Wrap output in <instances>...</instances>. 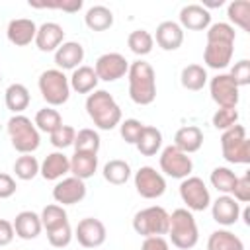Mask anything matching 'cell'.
<instances>
[{
	"label": "cell",
	"instance_id": "obj_1",
	"mask_svg": "<svg viewBox=\"0 0 250 250\" xmlns=\"http://www.w3.org/2000/svg\"><path fill=\"white\" fill-rule=\"evenodd\" d=\"M86 113L102 131H111L121 123V107L107 90H94L88 94Z\"/></svg>",
	"mask_w": 250,
	"mask_h": 250
},
{
	"label": "cell",
	"instance_id": "obj_2",
	"mask_svg": "<svg viewBox=\"0 0 250 250\" xmlns=\"http://www.w3.org/2000/svg\"><path fill=\"white\" fill-rule=\"evenodd\" d=\"M127 76H129V98L137 105H150L156 98L154 68L146 61L137 59L129 64Z\"/></svg>",
	"mask_w": 250,
	"mask_h": 250
},
{
	"label": "cell",
	"instance_id": "obj_3",
	"mask_svg": "<svg viewBox=\"0 0 250 250\" xmlns=\"http://www.w3.org/2000/svg\"><path fill=\"white\" fill-rule=\"evenodd\" d=\"M168 234H170L172 244L176 248H180V250H189V248H193L197 244L199 230H197L195 217L191 215L189 209L180 207V209H174L170 213Z\"/></svg>",
	"mask_w": 250,
	"mask_h": 250
},
{
	"label": "cell",
	"instance_id": "obj_4",
	"mask_svg": "<svg viewBox=\"0 0 250 250\" xmlns=\"http://www.w3.org/2000/svg\"><path fill=\"white\" fill-rule=\"evenodd\" d=\"M8 135H10V141H12V146L21 152V154H31L33 150L39 148V143H41V137H39V131L37 127L31 123L29 117L25 115H12L8 119Z\"/></svg>",
	"mask_w": 250,
	"mask_h": 250
},
{
	"label": "cell",
	"instance_id": "obj_5",
	"mask_svg": "<svg viewBox=\"0 0 250 250\" xmlns=\"http://www.w3.org/2000/svg\"><path fill=\"white\" fill-rule=\"evenodd\" d=\"M168 225H170V213L160 205L145 207V209L137 211L133 217L135 232L145 236V238L168 234Z\"/></svg>",
	"mask_w": 250,
	"mask_h": 250
},
{
	"label": "cell",
	"instance_id": "obj_6",
	"mask_svg": "<svg viewBox=\"0 0 250 250\" xmlns=\"http://www.w3.org/2000/svg\"><path fill=\"white\" fill-rule=\"evenodd\" d=\"M223 158L230 164H250V141L246 139V129L242 125H232L221 135Z\"/></svg>",
	"mask_w": 250,
	"mask_h": 250
},
{
	"label": "cell",
	"instance_id": "obj_7",
	"mask_svg": "<svg viewBox=\"0 0 250 250\" xmlns=\"http://www.w3.org/2000/svg\"><path fill=\"white\" fill-rule=\"evenodd\" d=\"M37 84H39V92H41L43 100L49 104V107H57V105H62L68 102L70 84L62 70L49 68V70L41 72Z\"/></svg>",
	"mask_w": 250,
	"mask_h": 250
},
{
	"label": "cell",
	"instance_id": "obj_8",
	"mask_svg": "<svg viewBox=\"0 0 250 250\" xmlns=\"http://www.w3.org/2000/svg\"><path fill=\"white\" fill-rule=\"evenodd\" d=\"M180 197L189 211H205L211 205V193L205 182L197 176H188L180 184Z\"/></svg>",
	"mask_w": 250,
	"mask_h": 250
},
{
	"label": "cell",
	"instance_id": "obj_9",
	"mask_svg": "<svg viewBox=\"0 0 250 250\" xmlns=\"http://www.w3.org/2000/svg\"><path fill=\"white\" fill-rule=\"evenodd\" d=\"M160 170L166 176H170V178L184 180V178L191 176L193 162H191V158L186 152H182L180 148H176L174 145H170V146H166L160 152Z\"/></svg>",
	"mask_w": 250,
	"mask_h": 250
},
{
	"label": "cell",
	"instance_id": "obj_10",
	"mask_svg": "<svg viewBox=\"0 0 250 250\" xmlns=\"http://www.w3.org/2000/svg\"><path fill=\"white\" fill-rule=\"evenodd\" d=\"M135 188L137 193L145 199H156L166 191V180L152 166H141L135 172Z\"/></svg>",
	"mask_w": 250,
	"mask_h": 250
},
{
	"label": "cell",
	"instance_id": "obj_11",
	"mask_svg": "<svg viewBox=\"0 0 250 250\" xmlns=\"http://www.w3.org/2000/svg\"><path fill=\"white\" fill-rule=\"evenodd\" d=\"M209 92L211 100L219 107H236L240 100V88L234 84L230 74H217L209 82Z\"/></svg>",
	"mask_w": 250,
	"mask_h": 250
},
{
	"label": "cell",
	"instance_id": "obj_12",
	"mask_svg": "<svg viewBox=\"0 0 250 250\" xmlns=\"http://www.w3.org/2000/svg\"><path fill=\"white\" fill-rule=\"evenodd\" d=\"M94 70H96L98 80L115 82V80H119L127 74L129 61L121 53H104L102 57H98V61L94 64Z\"/></svg>",
	"mask_w": 250,
	"mask_h": 250
},
{
	"label": "cell",
	"instance_id": "obj_13",
	"mask_svg": "<svg viewBox=\"0 0 250 250\" xmlns=\"http://www.w3.org/2000/svg\"><path fill=\"white\" fill-rule=\"evenodd\" d=\"M105 225L100 219L94 217H86L82 221H78L74 236L80 242V246L84 248H100L105 242Z\"/></svg>",
	"mask_w": 250,
	"mask_h": 250
},
{
	"label": "cell",
	"instance_id": "obj_14",
	"mask_svg": "<svg viewBox=\"0 0 250 250\" xmlns=\"http://www.w3.org/2000/svg\"><path fill=\"white\" fill-rule=\"evenodd\" d=\"M86 197V184L84 180H78L74 176L62 178L55 188H53V199L59 205H76Z\"/></svg>",
	"mask_w": 250,
	"mask_h": 250
},
{
	"label": "cell",
	"instance_id": "obj_15",
	"mask_svg": "<svg viewBox=\"0 0 250 250\" xmlns=\"http://www.w3.org/2000/svg\"><path fill=\"white\" fill-rule=\"evenodd\" d=\"M209 207L213 221L223 227H230L240 219V203L232 195H219L215 201H211Z\"/></svg>",
	"mask_w": 250,
	"mask_h": 250
},
{
	"label": "cell",
	"instance_id": "obj_16",
	"mask_svg": "<svg viewBox=\"0 0 250 250\" xmlns=\"http://www.w3.org/2000/svg\"><path fill=\"white\" fill-rule=\"evenodd\" d=\"M232 53H234V43H227V41H209L205 45L203 51V62L209 68L215 70H223L229 66V62L232 61Z\"/></svg>",
	"mask_w": 250,
	"mask_h": 250
},
{
	"label": "cell",
	"instance_id": "obj_17",
	"mask_svg": "<svg viewBox=\"0 0 250 250\" xmlns=\"http://www.w3.org/2000/svg\"><path fill=\"white\" fill-rule=\"evenodd\" d=\"M62 39H64V29L62 25H59L57 21H45L37 27V33H35V45L39 51L43 53H51V51H57L61 45H62Z\"/></svg>",
	"mask_w": 250,
	"mask_h": 250
},
{
	"label": "cell",
	"instance_id": "obj_18",
	"mask_svg": "<svg viewBox=\"0 0 250 250\" xmlns=\"http://www.w3.org/2000/svg\"><path fill=\"white\" fill-rule=\"evenodd\" d=\"M211 25V14L201 4H188L180 10V27L191 31H203Z\"/></svg>",
	"mask_w": 250,
	"mask_h": 250
},
{
	"label": "cell",
	"instance_id": "obj_19",
	"mask_svg": "<svg viewBox=\"0 0 250 250\" xmlns=\"http://www.w3.org/2000/svg\"><path fill=\"white\" fill-rule=\"evenodd\" d=\"M68 172H70V158L66 154H62L61 150H55V152L47 154L43 158V162L39 164V174L49 182L61 180Z\"/></svg>",
	"mask_w": 250,
	"mask_h": 250
},
{
	"label": "cell",
	"instance_id": "obj_20",
	"mask_svg": "<svg viewBox=\"0 0 250 250\" xmlns=\"http://www.w3.org/2000/svg\"><path fill=\"white\" fill-rule=\"evenodd\" d=\"M35 33H37V25L33 20H27V18H18V20H12L8 23V29H6V35H8V41L16 47H25L29 45L31 41H35Z\"/></svg>",
	"mask_w": 250,
	"mask_h": 250
},
{
	"label": "cell",
	"instance_id": "obj_21",
	"mask_svg": "<svg viewBox=\"0 0 250 250\" xmlns=\"http://www.w3.org/2000/svg\"><path fill=\"white\" fill-rule=\"evenodd\" d=\"M84 61V47L78 41H62L55 51V64L59 70H74Z\"/></svg>",
	"mask_w": 250,
	"mask_h": 250
},
{
	"label": "cell",
	"instance_id": "obj_22",
	"mask_svg": "<svg viewBox=\"0 0 250 250\" xmlns=\"http://www.w3.org/2000/svg\"><path fill=\"white\" fill-rule=\"evenodd\" d=\"M156 41V45L164 51H176L182 47L184 43V29L180 27V23L176 21H162L156 27V35L152 37Z\"/></svg>",
	"mask_w": 250,
	"mask_h": 250
},
{
	"label": "cell",
	"instance_id": "obj_23",
	"mask_svg": "<svg viewBox=\"0 0 250 250\" xmlns=\"http://www.w3.org/2000/svg\"><path fill=\"white\" fill-rule=\"evenodd\" d=\"M12 225H14L16 236H20L23 240H33L43 230L41 217L37 213H33V211H21V213H18Z\"/></svg>",
	"mask_w": 250,
	"mask_h": 250
},
{
	"label": "cell",
	"instance_id": "obj_24",
	"mask_svg": "<svg viewBox=\"0 0 250 250\" xmlns=\"http://www.w3.org/2000/svg\"><path fill=\"white\" fill-rule=\"evenodd\" d=\"M201 145H203V131L197 125L180 127L176 131V135H174V146L180 148L186 154L197 152L201 148Z\"/></svg>",
	"mask_w": 250,
	"mask_h": 250
},
{
	"label": "cell",
	"instance_id": "obj_25",
	"mask_svg": "<svg viewBox=\"0 0 250 250\" xmlns=\"http://www.w3.org/2000/svg\"><path fill=\"white\" fill-rule=\"evenodd\" d=\"M68 84H70V90L78 92V94H90L96 90L98 86V76H96V70L92 66H86V64H80L78 68L72 70L70 78H68Z\"/></svg>",
	"mask_w": 250,
	"mask_h": 250
},
{
	"label": "cell",
	"instance_id": "obj_26",
	"mask_svg": "<svg viewBox=\"0 0 250 250\" xmlns=\"http://www.w3.org/2000/svg\"><path fill=\"white\" fill-rule=\"evenodd\" d=\"M98 170V154L74 152L70 158V174L78 180H88Z\"/></svg>",
	"mask_w": 250,
	"mask_h": 250
},
{
	"label": "cell",
	"instance_id": "obj_27",
	"mask_svg": "<svg viewBox=\"0 0 250 250\" xmlns=\"http://www.w3.org/2000/svg\"><path fill=\"white\" fill-rule=\"evenodd\" d=\"M4 100H6V107L14 113V115H20L23 109H27L29 102H31V96H29V90L23 86V84H10L6 88V94H4Z\"/></svg>",
	"mask_w": 250,
	"mask_h": 250
},
{
	"label": "cell",
	"instance_id": "obj_28",
	"mask_svg": "<svg viewBox=\"0 0 250 250\" xmlns=\"http://www.w3.org/2000/svg\"><path fill=\"white\" fill-rule=\"evenodd\" d=\"M207 250H244V242L230 230H213L207 238Z\"/></svg>",
	"mask_w": 250,
	"mask_h": 250
},
{
	"label": "cell",
	"instance_id": "obj_29",
	"mask_svg": "<svg viewBox=\"0 0 250 250\" xmlns=\"http://www.w3.org/2000/svg\"><path fill=\"white\" fill-rule=\"evenodd\" d=\"M135 146L143 156H154L162 146V133L152 125H145Z\"/></svg>",
	"mask_w": 250,
	"mask_h": 250
},
{
	"label": "cell",
	"instance_id": "obj_30",
	"mask_svg": "<svg viewBox=\"0 0 250 250\" xmlns=\"http://www.w3.org/2000/svg\"><path fill=\"white\" fill-rule=\"evenodd\" d=\"M84 21L92 31H105V29H109L113 25V12L107 6L98 4V6H92L86 12Z\"/></svg>",
	"mask_w": 250,
	"mask_h": 250
},
{
	"label": "cell",
	"instance_id": "obj_31",
	"mask_svg": "<svg viewBox=\"0 0 250 250\" xmlns=\"http://www.w3.org/2000/svg\"><path fill=\"white\" fill-rule=\"evenodd\" d=\"M180 82L186 90L191 92H199L203 90V86L207 84V70L201 64H188L182 68L180 72Z\"/></svg>",
	"mask_w": 250,
	"mask_h": 250
},
{
	"label": "cell",
	"instance_id": "obj_32",
	"mask_svg": "<svg viewBox=\"0 0 250 250\" xmlns=\"http://www.w3.org/2000/svg\"><path fill=\"white\" fill-rule=\"evenodd\" d=\"M102 174H104L105 182H109L113 186H123L131 178V166L121 158H113L104 166Z\"/></svg>",
	"mask_w": 250,
	"mask_h": 250
},
{
	"label": "cell",
	"instance_id": "obj_33",
	"mask_svg": "<svg viewBox=\"0 0 250 250\" xmlns=\"http://www.w3.org/2000/svg\"><path fill=\"white\" fill-rule=\"evenodd\" d=\"M229 21L238 25L242 31H250V2L248 0H232L227 6Z\"/></svg>",
	"mask_w": 250,
	"mask_h": 250
},
{
	"label": "cell",
	"instance_id": "obj_34",
	"mask_svg": "<svg viewBox=\"0 0 250 250\" xmlns=\"http://www.w3.org/2000/svg\"><path fill=\"white\" fill-rule=\"evenodd\" d=\"M236 174L230 170V168H227V166H217L213 172H211V186L217 189V191H221V195H230L232 193V188H234V184H236Z\"/></svg>",
	"mask_w": 250,
	"mask_h": 250
},
{
	"label": "cell",
	"instance_id": "obj_35",
	"mask_svg": "<svg viewBox=\"0 0 250 250\" xmlns=\"http://www.w3.org/2000/svg\"><path fill=\"white\" fill-rule=\"evenodd\" d=\"M100 145H102V139L100 135L94 131V129H80L74 137V152H90V154H98L100 150Z\"/></svg>",
	"mask_w": 250,
	"mask_h": 250
},
{
	"label": "cell",
	"instance_id": "obj_36",
	"mask_svg": "<svg viewBox=\"0 0 250 250\" xmlns=\"http://www.w3.org/2000/svg\"><path fill=\"white\" fill-rule=\"evenodd\" d=\"M127 45H129L131 53H135L137 57H145V55H148L152 51L154 39H152V35L146 29H135V31L129 33Z\"/></svg>",
	"mask_w": 250,
	"mask_h": 250
},
{
	"label": "cell",
	"instance_id": "obj_37",
	"mask_svg": "<svg viewBox=\"0 0 250 250\" xmlns=\"http://www.w3.org/2000/svg\"><path fill=\"white\" fill-rule=\"evenodd\" d=\"M33 125L37 127V131H43V133H53L55 129H59L62 125V117L57 109L53 107H43L35 113V119H33Z\"/></svg>",
	"mask_w": 250,
	"mask_h": 250
},
{
	"label": "cell",
	"instance_id": "obj_38",
	"mask_svg": "<svg viewBox=\"0 0 250 250\" xmlns=\"http://www.w3.org/2000/svg\"><path fill=\"white\" fill-rule=\"evenodd\" d=\"M39 217H41V225H43L45 230H51V229H55V227H61V225L68 223V215H66L64 207L59 205V203L45 205Z\"/></svg>",
	"mask_w": 250,
	"mask_h": 250
},
{
	"label": "cell",
	"instance_id": "obj_39",
	"mask_svg": "<svg viewBox=\"0 0 250 250\" xmlns=\"http://www.w3.org/2000/svg\"><path fill=\"white\" fill-rule=\"evenodd\" d=\"M14 174H16V178H20L23 182L33 180L39 174V162H37V158L31 156V154H21L14 162Z\"/></svg>",
	"mask_w": 250,
	"mask_h": 250
},
{
	"label": "cell",
	"instance_id": "obj_40",
	"mask_svg": "<svg viewBox=\"0 0 250 250\" xmlns=\"http://www.w3.org/2000/svg\"><path fill=\"white\" fill-rule=\"evenodd\" d=\"M236 39V31L230 23L227 21H217L211 23L207 27V43L209 41H227V43H234Z\"/></svg>",
	"mask_w": 250,
	"mask_h": 250
},
{
	"label": "cell",
	"instance_id": "obj_41",
	"mask_svg": "<svg viewBox=\"0 0 250 250\" xmlns=\"http://www.w3.org/2000/svg\"><path fill=\"white\" fill-rule=\"evenodd\" d=\"M211 123H213V127L219 129V131L230 129L232 125L238 123V111H236V107H219V109L213 113Z\"/></svg>",
	"mask_w": 250,
	"mask_h": 250
},
{
	"label": "cell",
	"instance_id": "obj_42",
	"mask_svg": "<svg viewBox=\"0 0 250 250\" xmlns=\"http://www.w3.org/2000/svg\"><path fill=\"white\" fill-rule=\"evenodd\" d=\"M47 240H49V244L55 246V248H64V246H68L70 240H72V229H70V225L64 223V225H61V227H55V229L47 230Z\"/></svg>",
	"mask_w": 250,
	"mask_h": 250
},
{
	"label": "cell",
	"instance_id": "obj_43",
	"mask_svg": "<svg viewBox=\"0 0 250 250\" xmlns=\"http://www.w3.org/2000/svg\"><path fill=\"white\" fill-rule=\"evenodd\" d=\"M51 145L55 146V148H66V146H70L72 143H74V137H76V131H74V127H70V125H61L59 129H55L51 135Z\"/></svg>",
	"mask_w": 250,
	"mask_h": 250
},
{
	"label": "cell",
	"instance_id": "obj_44",
	"mask_svg": "<svg viewBox=\"0 0 250 250\" xmlns=\"http://www.w3.org/2000/svg\"><path fill=\"white\" fill-rule=\"evenodd\" d=\"M143 123L139 121V119H125V121H121L119 123V133H121V137H123V141L125 143H129V145H135L137 141H139V137H141V133H143Z\"/></svg>",
	"mask_w": 250,
	"mask_h": 250
},
{
	"label": "cell",
	"instance_id": "obj_45",
	"mask_svg": "<svg viewBox=\"0 0 250 250\" xmlns=\"http://www.w3.org/2000/svg\"><path fill=\"white\" fill-rule=\"evenodd\" d=\"M230 78L234 80V84L240 88V86H248L250 84V61L248 59H242L238 62H234V66L230 68Z\"/></svg>",
	"mask_w": 250,
	"mask_h": 250
},
{
	"label": "cell",
	"instance_id": "obj_46",
	"mask_svg": "<svg viewBox=\"0 0 250 250\" xmlns=\"http://www.w3.org/2000/svg\"><path fill=\"white\" fill-rule=\"evenodd\" d=\"M238 203H248L250 201V174L246 172L244 176L236 178V184L232 188V193H230Z\"/></svg>",
	"mask_w": 250,
	"mask_h": 250
},
{
	"label": "cell",
	"instance_id": "obj_47",
	"mask_svg": "<svg viewBox=\"0 0 250 250\" xmlns=\"http://www.w3.org/2000/svg\"><path fill=\"white\" fill-rule=\"evenodd\" d=\"M29 6L33 8H57V10H64V12H78L82 8V0H70V2H45V4H37V2H29Z\"/></svg>",
	"mask_w": 250,
	"mask_h": 250
},
{
	"label": "cell",
	"instance_id": "obj_48",
	"mask_svg": "<svg viewBox=\"0 0 250 250\" xmlns=\"http://www.w3.org/2000/svg\"><path fill=\"white\" fill-rule=\"evenodd\" d=\"M18 186H16V180L10 176V174H4L0 172V199H8L16 193Z\"/></svg>",
	"mask_w": 250,
	"mask_h": 250
},
{
	"label": "cell",
	"instance_id": "obj_49",
	"mask_svg": "<svg viewBox=\"0 0 250 250\" xmlns=\"http://www.w3.org/2000/svg\"><path fill=\"white\" fill-rule=\"evenodd\" d=\"M141 250H170V244L164 236H148L143 240Z\"/></svg>",
	"mask_w": 250,
	"mask_h": 250
},
{
	"label": "cell",
	"instance_id": "obj_50",
	"mask_svg": "<svg viewBox=\"0 0 250 250\" xmlns=\"http://www.w3.org/2000/svg\"><path fill=\"white\" fill-rule=\"evenodd\" d=\"M16 232H14V225L6 219H0V246H8L14 240Z\"/></svg>",
	"mask_w": 250,
	"mask_h": 250
},
{
	"label": "cell",
	"instance_id": "obj_51",
	"mask_svg": "<svg viewBox=\"0 0 250 250\" xmlns=\"http://www.w3.org/2000/svg\"><path fill=\"white\" fill-rule=\"evenodd\" d=\"M242 219H244V225H250V209L248 207L242 211Z\"/></svg>",
	"mask_w": 250,
	"mask_h": 250
},
{
	"label": "cell",
	"instance_id": "obj_52",
	"mask_svg": "<svg viewBox=\"0 0 250 250\" xmlns=\"http://www.w3.org/2000/svg\"><path fill=\"white\" fill-rule=\"evenodd\" d=\"M0 82H2V74H0Z\"/></svg>",
	"mask_w": 250,
	"mask_h": 250
}]
</instances>
